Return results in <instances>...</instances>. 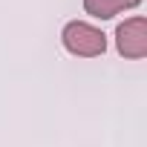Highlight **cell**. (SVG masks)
<instances>
[{"mask_svg": "<svg viewBox=\"0 0 147 147\" xmlns=\"http://www.w3.org/2000/svg\"><path fill=\"white\" fill-rule=\"evenodd\" d=\"M61 40H63L66 52L78 55V58H98V55H104V49H107L104 32L95 29V26H90V23H84V20L66 23L63 32H61Z\"/></svg>", "mask_w": 147, "mask_h": 147, "instance_id": "6da1fadb", "label": "cell"}, {"mask_svg": "<svg viewBox=\"0 0 147 147\" xmlns=\"http://www.w3.org/2000/svg\"><path fill=\"white\" fill-rule=\"evenodd\" d=\"M115 46L124 58H144L147 55V20L144 18H130L115 29Z\"/></svg>", "mask_w": 147, "mask_h": 147, "instance_id": "7a4b0ae2", "label": "cell"}, {"mask_svg": "<svg viewBox=\"0 0 147 147\" xmlns=\"http://www.w3.org/2000/svg\"><path fill=\"white\" fill-rule=\"evenodd\" d=\"M138 3H141V0H84V9H87V15H92V18L110 20V18H115L118 12H124V9H136Z\"/></svg>", "mask_w": 147, "mask_h": 147, "instance_id": "3957f363", "label": "cell"}]
</instances>
